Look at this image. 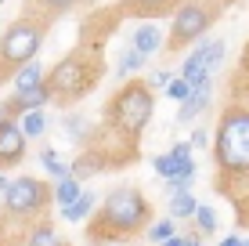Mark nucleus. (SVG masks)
Here are the masks:
<instances>
[{
	"mask_svg": "<svg viewBox=\"0 0 249 246\" xmlns=\"http://www.w3.org/2000/svg\"><path fill=\"white\" fill-rule=\"evenodd\" d=\"M159 246H188L184 235H174V239H166V243H159Z\"/></svg>",
	"mask_w": 249,
	"mask_h": 246,
	"instance_id": "obj_30",
	"label": "nucleus"
},
{
	"mask_svg": "<svg viewBox=\"0 0 249 246\" xmlns=\"http://www.w3.org/2000/svg\"><path fill=\"white\" fill-rule=\"evenodd\" d=\"M0 4H7V0H0Z\"/></svg>",
	"mask_w": 249,
	"mask_h": 246,
	"instance_id": "obj_36",
	"label": "nucleus"
},
{
	"mask_svg": "<svg viewBox=\"0 0 249 246\" xmlns=\"http://www.w3.org/2000/svg\"><path fill=\"white\" fill-rule=\"evenodd\" d=\"M188 246H202L199 239H195V235H188Z\"/></svg>",
	"mask_w": 249,
	"mask_h": 246,
	"instance_id": "obj_32",
	"label": "nucleus"
},
{
	"mask_svg": "<svg viewBox=\"0 0 249 246\" xmlns=\"http://www.w3.org/2000/svg\"><path fill=\"white\" fill-rule=\"evenodd\" d=\"M25 246H69L62 235H58V228L51 221H40L29 228V235H25Z\"/></svg>",
	"mask_w": 249,
	"mask_h": 246,
	"instance_id": "obj_14",
	"label": "nucleus"
},
{
	"mask_svg": "<svg viewBox=\"0 0 249 246\" xmlns=\"http://www.w3.org/2000/svg\"><path fill=\"white\" fill-rule=\"evenodd\" d=\"M25 149H29V141H25L18 120H0V167L22 163Z\"/></svg>",
	"mask_w": 249,
	"mask_h": 246,
	"instance_id": "obj_9",
	"label": "nucleus"
},
{
	"mask_svg": "<svg viewBox=\"0 0 249 246\" xmlns=\"http://www.w3.org/2000/svg\"><path fill=\"white\" fill-rule=\"evenodd\" d=\"M177 235V221L174 217H162V221H152L148 228H144V239H152V243H166V239H174Z\"/></svg>",
	"mask_w": 249,
	"mask_h": 246,
	"instance_id": "obj_20",
	"label": "nucleus"
},
{
	"mask_svg": "<svg viewBox=\"0 0 249 246\" xmlns=\"http://www.w3.org/2000/svg\"><path fill=\"white\" fill-rule=\"evenodd\" d=\"M7 185H11V177H7V174H0V196L7 192Z\"/></svg>",
	"mask_w": 249,
	"mask_h": 246,
	"instance_id": "obj_31",
	"label": "nucleus"
},
{
	"mask_svg": "<svg viewBox=\"0 0 249 246\" xmlns=\"http://www.w3.org/2000/svg\"><path fill=\"white\" fill-rule=\"evenodd\" d=\"M40 163L47 167V174L54 177V181H62V177H72V167L62 163V156H58L54 149H44V152H40Z\"/></svg>",
	"mask_w": 249,
	"mask_h": 246,
	"instance_id": "obj_21",
	"label": "nucleus"
},
{
	"mask_svg": "<svg viewBox=\"0 0 249 246\" xmlns=\"http://www.w3.org/2000/svg\"><path fill=\"white\" fill-rule=\"evenodd\" d=\"M170 80H174V73H170V69H156V73L148 76V87H162V91H166Z\"/></svg>",
	"mask_w": 249,
	"mask_h": 246,
	"instance_id": "obj_24",
	"label": "nucleus"
},
{
	"mask_svg": "<svg viewBox=\"0 0 249 246\" xmlns=\"http://www.w3.org/2000/svg\"><path fill=\"white\" fill-rule=\"evenodd\" d=\"M195 207H199V203H195L192 192H174L170 203H166V210H170V217H174V221H188V217L195 214Z\"/></svg>",
	"mask_w": 249,
	"mask_h": 246,
	"instance_id": "obj_17",
	"label": "nucleus"
},
{
	"mask_svg": "<svg viewBox=\"0 0 249 246\" xmlns=\"http://www.w3.org/2000/svg\"><path fill=\"white\" fill-rule=\"evenodd\" d=\"M166 95L174 98V101H188V95H192V83L181 80V76H174V80H170V87H166Z\"/></svg>",
	"mask_w": 249,
	"mask_h": 246,
	"instance_id": "obj_23",
	"label": "nucleus"
},
{
	"mask_svg": "<svg viewBox=\"0 0 249 246\" xmlns=\"http://www.w3.org/2000/svg\"><path fill=\"white\" fill-rule=\"evenodd\" d=\"M47 203H51V189L40 177H29V174L11 177V185L4 192V210L11 217H36L47 210Z\"/></svg>",
	"mask_w": 249,
	"mask_h": 246,
	"instance_id": "obj_6",
	"label": "nucleus"
},
{
	"mask_svg": "<svg viewBox=\"0 0 249 246\" xmlns=\"http://www.w3.org/2000/svg\"><path fill=\"white\" fill-rule=\"evenodd\" d=\"M98 62H90V55H65L62 62L54 65V69L47 73V91H51V98L54 101H76V98H83L87 91L98 83Z\"/></svg>",
	"mask_w": 249,
	"mask_h": 246,
	"instance_id": "obj_4",
	"label": "nucleus"
},
{
	"mask_svg": "<svg viewBox=\"0 0 249 246\" xmlns=\"http://www.w3.org/2000/svg\"><path fill=\"white\" fill-rule=\"evenodd\" d=\"M87 4H98V0H87Z\"/></svg>",
	"mask_w": 249,
	"mask_h": 246,
	"instance_id": "obj_35",
	"label": "nucleus"
},
{
	"mask_svg": "<svg viewBox=\"0 0 249 246\" xmlns=\"http://www.w3.org/2000/svg\"><path fill=\"white\" fill-rule=\"evenodd\" d=\"M206 141H210V134H206L202 127H195V131H192V138H188V145H192V149H199V145H206Z\"/></svg>",
	"mask_w": 249,
	"mask_h": 246,
	"instance_id": "obj_28",
	"label": "nucleus"
},
{
	"mask_svg": "<svg viewBox=\"0 0 249 246\" xmlns=\"http://www.w3.org/2000/svg\"><path fill=\"white\" fill-rule=\"evenodd\" d=\"M213 159L224 174H249V109L231 105L220 113L213 134Z\"/></svg>",
	"mask_w": 249,
	"mask_h": 246,
	"instance_id": "obj_2",
	"label": "nucleus"
},
{
	"mask_svg": "<svg viewBox=\"0 0 249 246\" xmlns=\"http://www.w3.org/2000/svg\"><path fill=\"white\" fill-rule=\"evenodd\" d=\"M65 131L72 134V138H80V134H87V123H83L80 116H65Z\"/></svg>",
	"mask_w": 249,
	"mask_h": 246,
	"instance_id": "obj_25",
	"label": "nucleus"
},
{
	"mask_svg": "<svg viewBox=\"0 0 249 246\" xmlns=\"http://www.w3.org/2000/svg\"><path fill=\"white\" fill-rule=\"evenodd\" d=\"M144 62H148L144 55H137L134 47H126L123 55H119V62H116V76L123 80V76H134V73H141V69H144Z\"/></svg>",
	"mask_w": 249,
	"mask_h": 246,
	"instance_id": "obj_19",
	"label": "nucleus"
},
{
	"mask_svg": "<svg viewBox=\"0 0 249 246\" xmlns=\"http://www.w3.org/2000/svg\"><path fill=\"white\" fill-rule=\"evenodd\" d=\"M69 167H72V177H76V181H87V177H94L98 170H105V152L87 149L83 156H76V163H69Z\"/></svg>",
	"mask_w": 249,
	"mask_h": 246,
	"instance_id": "obj_12",
	"label": "nucleus"
},
{
	"mask_svg": "<svg viewBox=\"0 0 249 246\" xmlns=\"http://www.w3.org/2000/svg\"><path fill=\"white\" fill-rule=\"evenodd\" d=\"M40 4H44L51 15H58V11H69L72 4H80V0H40Z\"/></svg>",
	"mask_w": 249,
	"mask_h": 246,
	"instance_id": "obj_26",
	"label": "nucleus"
},
{
	"mask_svg": "<svg viewBox=\"0 0 249 246\" xmlns=\"http://www.w3.org/2000/svg\"><path fill=\"white\" fill-rule=\"evenodd\" d=\"M192 221H195V228H199V235H213V232H217V210L206 207V203H199L195 214H192Z\"/></svg>",
	"mask_w": 249,
	"mask_h": 246,
	"instance_id": "obj_22",
	"label": "nucleus"
},
{
	"mask_svg": "<svg viewBox=\"0 0 249 246\" xmlns=\"http://www.w3.org/2000/svg\"><path fill=\"white\" fill-rule=\"evenodd\" d=\"M210 98H213V80H206V83H199V87H192L188 101H181V113H177V123H195V116H199V113H206Z\"/></svg>",
	"mask_w": 249,
	"mask_h": 246,
	"instance_id": "obj_10",
	"label": "nucleus"
},
{
	"mask_svg": "<svg viewBox=\"0 0 249 246\" xmlns=\"http://www.w3.org/2000/svg\"><path fill=\"white\" fill-rule=\"evenodd\" d=\"M217 246H242V235H224Z\"/></svg>",
	"mask_w": 249,
	"mask_h": 246,
	"instance_id": "obj_29",
	"label": "nucleus"
},
{
	"mask_svg": "<svg viewBox=\"0 0 249 246\" xmlns=\"http://www.w3.org/2000/svg\"><path fill=\"white\" fill-rule=\"evenodd\" d=\"M152 225V207L141 196V189H123L108 192L98 203V214L90 217V243H119L130 239V235L144 232Z\"/></svg>",
	"mask_w": 249,
	"mask_h": 246,
	"instance_id": "obj_1",
	"label": "nucleus"
},
{
	"mask_svg": "<svg viewBox=\"0 0 249 246\" xmlns=\"http://www.w3.org/2000/svg\"><path fill=\"white\" fill-rule=\"evenodd\" d=\"M44 80H47V76H44V65H40V62H29V65H22V69L11 76V87H15V91H33V87H40Z\"/></svg>",
	"mask_w": 249,
	"mask_h": 246,
	"instance_id": "obj_15",
	"label": "nucleus"
},
{
	"mask_svg": "<svg viewBox=\"0 0 249 246\" xmlns=\"http://www.w3.org/2000/svg\"><path fill=\"white\" fill-rule=\"evenodd\" d=\"M80 181L76 177H62V181H54V189H51V203H58V210L69 207V203H76L80 199Z\"/></svg>",
	"mask_w": 249,
	"mask_h": 246,
	"instance_id": "obj_16",
	"label": "nucleus"
},
{
	"mask_svg": "<svg viewBox=\"0 0 249 246\" xmlns=\"http://www.w3.org/2000/svg\"><path fill=\"white\" fill-rule=\"evenodd\" d=\"M130 4L141 11H159V7H166V0H130Z\"/></svg>",
	"mask_w": 249,
	"mask_h": 246,
	"instance_id": "obj_27",
	"label": "nucleus"
},
{
	"mask_svg": "<svg viewBox=\"0 0 249 246\" xmlns=\"http://www.w3.org/2000/svg\"><path fill=\"white\" fill-rule=\"evenodd\" d=\"M40 44H44V25L33 19H18L4 29L0 37V80L4 76H15L22 65L36 62Z\"/></svg>",
	"mask_w": 249,
	"mask_h": 246,
	"instance_id": "obj_5",
	"label": "nucleus"
},
{
	"mask_svg": "<svg viewBox=\"0 0 249 246\" xmlns=\"http://www.w3.org/2000/svg\"><path fill=\"white\" fill-rule=\"evenodd\" d=\"M210 7L202 4H181L174 15V22H170V47H184V44H195V40L202 37L206 29H210Z\"/></svg>",
	"mask_w": 249,
	"mask_h": 246,
	"instance_id": "obj_7",
	"label": "nucleus"
},
{
	"mask_svg": "<svg viewBox=\"0 0 249 246\" xmlns=\"http://www.w3.org/2000/svg\"><path fill=\"white\" fill-rule=\"evenodd\" d=\"M130 47L137 51V55H156V51L162 47V33H159V25H148V22H141V25H134V33H130Z\"/></svg>",
	"mask_w": 249,
	"mask_h": 246,
	"instance_id": "obj_11",
	"label": "nucleus"
},
{
	"mask_svg": "<svg viewBox=\"0 0 249 246\" xmlns=\"http://www.w3.org/2000/svg\"><path fill=\"white\" fill-rule=\"evenodd\" d=\"M108 123L116 131H123L126 138H137L144 127L152 123V113H156V98H152V87L148 83H123V87L112 95L108 101Z\"/></svg>",
	"mask_w": 249,
	"mask_h": 246,
	"instance_id": "obj_3",
	"label": "nucleus"
},
{
	"mask_svg": "<svg viewBox=\"0 0 249 246\" xmlns=\"http://www.w3.org/2000/svg\"><path fill=\"white\" fill-rule=\"evenodd\" d=\"M242 246H249V239H242Z\"/></svg>",
	"mask_w": 249,
	"mask_h": 246,
	"instance_id": "obj_34",
	"label": "nucleus"
},
{
	"mask_svg": "<svg viewBox=\"0 0 249 246\" xmlns=\"http://www.w3.org/2000/svg\"><path fill=\"white\" fill-rule=\"evenodd\" d=\"M18 127H22L25 141L44 138V131H47V113H44V109H36V113H25V116H18Z\"/></svg>",
	"mask_w": 249,
	"mask_h": 246,
	"instance_id": "obj_18",
	"label": "nucleus"
},
{
	"mask_svg": "<svg viewBox=\"0 0 249 246\" xmlns=\"http://www.w3.org/2000/svg\"><path fill=\"white\" fill-rule=\"evenodd\" d=\"M0 246H18V243H0Z\"/></svg>",
	"mask_w": 249,
	"mask_h": 246,
	"instance_id": "obj_33",
	"label": "nucleus"
},
{
	"mask_svg": "<svg viewBox=\"0 0 249 246\" xmlns=\"http://www.w3.org/2000/svg\"><path fill=\"white\" fill-rule=\"evenodd\" d=\"M152 167H156V174L162 181H195V159H192V145L188 141H177L170 152H162V156L152 159Z\"/></svg>",
	"mask_w": 249,
	"mask_h": 246,
	"instance_id": "obj_8",
	"label": "nucleus"
},
{
	"mask_svg": "<svg viewBox=\"0 0 249 246\" xmlns=\"http://www.w3.org/2000/svg\"><path fill=\"white\" fill-rule=\"evenodd\" d=\"M98 196H94V192H87V189H83L80 192V199H76V203H69V207H62V217H65V221H87V217L94 214V210H98Z\"/></svg>",
	"mask_w": 249,
	"mask_h": 246,
	"instance_id": "obj_13",
	"label": "nucleus"
}]
</instances>
